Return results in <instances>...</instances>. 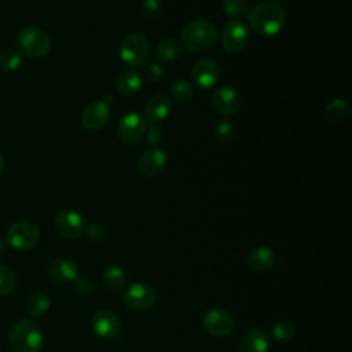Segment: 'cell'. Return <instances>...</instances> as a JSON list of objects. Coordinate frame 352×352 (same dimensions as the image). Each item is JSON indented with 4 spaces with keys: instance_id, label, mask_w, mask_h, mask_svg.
Returning a JSON list of instances; mask_svg holds the SVG:
<instances>
[{
    "instance_id": "obj_1",
    "label": "cell",
    "mask_w": 352,
    "mask_h": 352,
    "mask_svg": "<svg viewBox=\"0 0 352 352\" xmlns=\"http://www.w3.org/2000/svg\"><path fill=\"white\" fill-rule=\"evenodd\" d=\"M286 22V12L275 1H261L249 12L250 28L260 36H272L282 30Z\"/></svg>"
},
{
    "instance_id": "obj_2",
    "label": "cell",
    "mask_w": 352,
    "mask_h": 352,
    "mask_svg": "<svg viewBox=\"0 0 352 352\" xmlns=\"http://www.w3.org/2000/svg\"><path fill=\"white\" fill-rule=\"evenodd\" d=\"M219 38V30L214 23L205 19L188 22L182 30V43L191 52H204L210 50Z\"/></svg>"
},
{
    "instance_id": "obj_3",
    "label": "cell",
    "mask_w": 352,
    "mask_h": 352,
    "mask_svg": "<svg viewBox=\"0 0 352 352\" xmlns=\"http://www.w3.org/2000/svg\"><path fill=\"white\" fill-rule=\"evenodd\" d=\"M10 344L15 352H40L43 348V334L36 322L21 319L15 322L8 334Z\"/></svg>"
},
{
    "instance_id": "obj_4",
    "label": "cell",
    "mask_w": 352,
    "mask_h": 352,
    "mask_svg": "<svg viewBox=\"0 0 352 352\" xmlns=\"http://www.w3.org/2000/svg\"><path fill=\"white\" fill-rule=\"evenodd\" d=\"M16 47L21 55L36 59L45 56L50 52L51 40L44 30L34 26H28L18 33Z\"/></svg>"
},
{
    "instance_id": "obj_5",
    "label": "cell",
    "mask_w": 352,
    "mask_h": 352,
    "mask_svg": "<svg viewBox=\"0 0 352 352\" xmlns=\"http://www.w3.org/2000/svg\"><path fill=\"white\" fill-rule=\"evenodd\" d=\"M150 54V44L144 34L131 33L120 45V56L125 65L131 67H140L146 63Z\"/></svg>"
},
{
    "instance_id": "obj_6",
    "label": "cell",
    "mask_w": 352,
    "mask_h": 352,
    "mask_svg": "<svg viewBox=\"0 0 352 352\" xmlns=\"http://www.w3.org/2000/svg\"><path fill=\"white\" fill-rule=\"evenodd\" d=\"M40 239L38 228L30 221H16L6 232V242L16 250H28L37 245Z\"/></svg>"
},
{
    "instance_id": "obj_7",
    "label": "cell",
    "mask_w": 352,
    "mask_h": 352,
    "mask_svg": "<svg viewBox=\"0 0 352 352\" xmlns=\"http://www.w3.org/2000/svg\"><path fill=\"white\" fill-rule=\"evenodd\" d=\"M124 302L133 311H147L150 309L157 300V292L155 289L143 282L132 283L125 292H124Z\"/></svg>"
},
{
    "instance_id": "obj_8",
    "label": "cell",
    "mask_w": 352,
    "mask_h": 352,
    "mask_svg": "<svg viewBox=\"0 0 352 352\" xmlns=\"http://www.w3.org/2000/svg\"><path fill=\"white\" fill-rule=\"evenodd\" d=\"M249 40V28L241 19L230 21L221 33V45L227 52H241Z\"/></svg>"
},
{
    "instance_id": "obj_9",
    "label": "cell",
    "mask_w": 352,
    "mask_h": 352,
    "mask_svg": "<svg viewBox=\"0 0 352 352\" xmlns=\"http://www.w3.org/2000/svg\"><path fill=\"white\" fill-rule=\"evenodd\" d=\"M55 231L67 239H76L85 232L82 216L74 210H60L54 217Z\"/></svg>"
},
{
    "instance_id": "obj_10",
    "label": "cell",
    "mask_w": 352,
    "mask_h": 352,
    "mask_svg": "<svg viewBox=\"0 0 352 352\" xmlns=\"http://www.w3.org/2000/svg\"><path fill=\"white\" fill-rule=\"evenodd\" d=\"M147 129V121L139 113H126L120 118L118 136L126 144H136Z\"/></svg>"
},
{
    "instance_id": "obj_11",
    "label": "cell",
    "mask_w": 352,
    "mask_h": 352,
    "mask_svg": "<svg viewBox=\"0 0 352 352\" xmlns=\"http://www.w3.org/2000/svg\"><path fill=\"white\" fill-rule=\"evenodd\" d=\"M202 326L208 334L213 337H224L232 331L234 319L227 311L221 308H212L204 315Z\"/></svg>"
},
{
    "instance_id": "obj_12",
    "label": "cell",
    "mask_w": 352,
    "mask_h": 352,
    "mask_svg": "<svg viewBox=\"0 0 352 352\" xmlns=\"http://www.w3.org/2000/svg\"><path fill=\"white\" fill-rule=\"evenodd\" d=\"M110 118V107L102 100L88 103L81 113V124L85 129L96 132L106 126Z\"/></svg>"
},
{
    "instance_id": "obj_13",
    "label": "cell",
    "mask_w": 352,
    "mask_h": 352,
    "mask_svg": "<svg viewBox=\"0 0 352 352\" xmlns=\"http://www.w3.org/2000/svg\"><path fill=\"white\" fill-rule=\"evenodd\" d=\"M92 329L96 336L104 340H113L117 338L120 334V319L118 316L106 308L98 309L92 316Z\"/></svg>"
},
{
    "instance_id": "obj_14",
    "label": "cell",
    "mask_w": 352,
    "mask_h": 352,
    "mask_svg": "<svg viewBox=\"0 0 352 352\" xmlns=\"http://www.w3.org/2000/svg\"><path fill=\"white\" fill-rule=\"evenodd\" d=\"M221 76L220 66L216 60L210 58H202L198 59L191 70V77L194 82H197L201 88H210L213 87Z\"/></svg>"
},
{
    "instance_id": "obj_15",
    "label": "cell",
    "mask_w": 352,
    "mask_h": 352,
    "mask_svg": "<svg viewBox=\"0 0 352 352\" xmlns=\"http://www.w3.org/2000/svg\"><path fill=\"white\" fill-rule=\"evenodd\" d=\"M210 103L219 114L232 116L236 114L241 107V98L234 88L220 87L212 94Z\"/></svg>"
},
{
    "instance_id": "obj_16",
    "label": "cell",
    "mask_w": 352,
    "mask_h": 352,
    "mask_svg": "<svg viewBox=\"0 0 352 352\" xmlns=\"http://www.w3.org/2000/svg\"><path fill=\"white\" fill-rule=\"evenodd\" d=\"M166 160H168V155L161 148H157V147L147 148L140 154L138 160V170L143 176H148V177L155 176L160 172H162V169L166 165Z\"/></svg>"
},
{
    "instance_id": "obj_17",
    "label": "cell",
    "mask_w": 352,
    "mask_h": 352,
    "mask_svg": "<svg viewBox=\"0 0 352 352\" xmlns=\"http://www.w3.org/2000/svg\"><path fill=\"white\" fill-rule=\"evenodd\" d=\"M47 274L50 279L56 283H70L78 278V265L67 258L52 260L47 267Z\"/></svg>"
},
{
    "instance_id": "obj_18",
    "label": "cell",
    "mask_w": 352,
    "mask_h": 352,
    "mask_svg": "<svg viewBox=\"0 0 352 352\" xmlns=\"http://www.w3.org/2000/svg\"><path fill=\"white\" fill-rule=\"evenodd\" d=\"M172 110V104L168 96L165 95H154L151 96L144 107V114H146V121L150 124L158 122L169 116Z\"/></svg>"
},
{
    "instance_id": "obj_19",
    "label": "cell",
    "mask_w": 352,
    "mask_h": 352,
    "mask_svg": "<svg viewBox=\"0 0 352 352\" xmlns=\"http://www.w3.org/2000/svg\"><path fill=\"white\" fill-rule=\"evenodd\" d=\"M270 337L260 329L249 330L239 342L241 352H268Z\"/></svg>"
},
{
    "instance_id": "obj_20",
    "label": "cell",
    "mask_w": 352,
    "mask_h": 352,
    "mask_svg": "<svg viewBox=\"0 0 352 352\" xmlns=\"http://www.w3.org/2000/svg\"><path fill=\"white\" fill-rule=\"evenodd\" d=\"M276 261L275 252L270 246H257L248 256V265L250 270L261 272L274 267Z\"/></svg>"
},
{
    "instance_id": "obj_21",
    "label": "cell",
    "mask_w": 352,
    "mask_h": 352,
    "mask_svg": "<svg viewBox=\"0 0 352 352\" xmlns=\"http://www.w3.org/2000/svg\"><path fill=\"white\" fill-rule=\"evenodd\" d=\"M142 85H143L142 76L133 70H126V72L121 73L116 82L117 91L124 96L136 95L140 91Z\"/></svg>"
},
{
    "instance_id": "obj_22",
    "label": "cell",
    "mask_w": 352,
    "mask_h": 352,
    "mask_svg": "<svg viewBox=\"0 0 352 352\" xmlns=\"http://www.w3.org/2000/svg\"><path fill=\"white\" fill-rule=\"evenodd\" d=\"M126 275L121 267H107L102 274V283L110 292H118L125 286Z\"/></svg>"
},
{
    "instance_id": "obj_23",
    "label": "cell",
    "mask_w": 352,
    "mask_h": 352,
    "mask_svg": "<svg viewBox=\"0 0 352 352\" xmlns=\"http://www.w3.org/2000/svg\"><path fill=\"white\" fill-rule=\"evenodd\" d=\"M324 118L327 122L340 124L348 118L349 106L344 99H333L324 106Z\"/></svg>"
},
{
    "instance_id": "obj_24",
    "label": "cell",
    "mask_w": 352,
    "mask_h": 352,
    "mask_svg": "<svg viewBox=\"0 0 352 352\" xmlns=\"http://www.w3.org/2000/svg\"><path fill=\"white\" fill-rule=\"evenodd\" d=\"M50 307H51L50 296L44 292H33L26 301L28 312L34 318H38L47 314Z\"/></svg>"
},
{
    "instance_id": "obj_25",
    "label": "cell",
    "mask_w": 352,
    "mask_h": 352,
    "mask_svg": "<svg viewBox=\"0 0 352 352\" xmlns=\"http://www.w3.org/2000/svg\"><path fill=\"white\" fill-rule=\"evenodd\" d=\"M155 55L162 62H172L180 55V44L175 38H162L155 47Z\"/></svg>"
},
{
    "instance_id": "obj_26",
    "label": "cell",
    "mask_w": 352,
    "mask_h": 352,
    "mask_svg": "<svg viewBox=\"0 0 352 352\" xmlns=\"http://www.w3.org/2000/svg\"><path fill=\"white\" fill-rule=\"evenodd\" d=\"M22 63V55L18 50H6L0 55V67L7 73H12L19 69Z\"/></svg>"
},
{
    "instance_id": "obj_27",
    "label": "cell",
    "mask_w": 352,
    "mask_h": 352,
    "mask_svg": "<svg viewBox=\"0 0 352 352\" xmlns=\"http://www.w3.org/2000/svg\"><path fill=\"white\" fill-rule=\"evenodd\" d=\"M296 334L294 326L289 320H279L272 326V337L278 342H289Z\"/></svg>"
},
{
    "instance_id": "obj_28",
    "label": "cell",
    "mask_w": 352,
    "mask_h": 352,
    "mask_svg": "<svg viewBox=\"0 0 352 352\" xmlns=\"http://www.w3.org/2000/svg\"><path fill=\"white\" fill-rule=\"evenodd\" d=\"M170 94H172L173 99H176L177 102L184 103V102H187V100H190L192 98L194 88H192V85L188 81L177 80V81H175L172 84Z\"/></svg>"
},
{
    "instance_id": "obj_29",
    "label": "cell",
    "mask_w": 352,
    "mask_h": 352,
    "mask_svg": "<svg viewBox=\"0 0 352 352\" xmlns=\"http://www.w3.org/2000/svg\"><path fill=\"white\" fill-rule=\"evenodd\" d=\"M16 286V278L11 268L0 264V296H6L14 292Z\"/></svg>"
},
{
    "instance_id": "obj_30",
    "label": "cell",
    "mask_w": 352,
    "mask_h": 352,
    "mask_svg": "<svg viewBox=\"0 0 352 352\" xmlns=\"http://www.w3.org/2000/svg\"><path fill=\"white\" fill-rule=\"evenodd\" d=\"M235 135V129L234 125L230 121H220L217 122L216 128H214V138L217 142H220L221 144H228Z\"/></svg>"
},
{
    "instance_id": "obj_31",
    "label": "cell",
    "mask_w": 352,
    "mask_h": 352,
    "mask_svg": "<svg viewBox=\"0 0 352 352\" xmlns=\"http://www.w3.org/2000/svg\"><path fill=\"white\" fill-rule=\"evenodd\" d=\"M221 7L228 16L239 18L245 15V12L248 11V1L246 0H223Z\"/></svg>"
},
{
    "instance_id": "obj_32",
    "label": "cell",
    "mask_w": 352,
    "mask_h": 352,
    "mask_svg": "<svg viewBox=\"0 0 352 352\" xmlns=\"http://www.w3.org/2000/svg\"><path fill=\"white\" fill-rule=\"evenodd\" d=\"M146 136L150 144L157 146L165 140V131L158 122H154V124H150L148 129H146Z\"/></svg>"
},
{
    "instance_id": "obj_33",
    "label": "cell",
    "mask_w": 352,
    "mask_h": 352,
    "mask_svg": "<svg viewBox=\"0 0 352 352\" xmlns=\"http://www.w3.org/2000/svg\"><path fill=\"white\" fill-rule=\"evenodd\" d=\"M74 290L81 297H88L94 293V283L87 278H77L74 280Z\"/></svg>"
},
{
    "instance_id": "obj_34",
    "label": "cell",
    "mask_w": 352,
    "mask_h": 352,
    "mask_svg": "<svg viewBox=\"0 0 352 352\" xmlns=\"http://www.w3.org/2000/svg\"><path fill=\"white\" fill-rule=\"evenodd\" d=\"M161 11V6L158 0H143L142 1V12L147 18H155Z\"/></svg>"
},
{
    "instance_id": "obj_35",
    "label": "cell",
    "mask_w": 352,
    "mask_h": 352,
    "mask_svg": "<svg viewBox=\"0 0 352 352\" xmlns=\"http://www.w3.org/2000/svg\"><path fill=\"white\" fill-rule=\"evenodd\" d=\"M144 76L148 81L154 82V81H158L161 77H162V67L155 63V62H151L146 66V72H144Z\"/></svg>"
},
{
    "instance_id": "obj_36",
    "label": "cell",
    "mask_w": 352,
    "mask_h": 352,
    "mask_svg": "<svg viewBox=\"0 0 352 352\" xmlns=\"http://www.w3.org/2000/svg\"><path fill=\"white\" fill-rule=\"evenodd\" d=\"M87 235L92 241H102L106 236V228L102 224H91L88 228H85Z\"/></svg>"
},
{
    "instance_id": "obj_37",
    "label": "cell",
    "mask_w": 352,
    "mask_h": 352,
    "mask_svg": "<svg viewBox=\"0 0 352 352\" xmlns=\"http://www.w3.org/2000/svg\"><path fill=\"white\" fill-rule=\"evenodd\" d=\"M4 168H6V160H4V157L0 154V173H3Z\"/></svg>"
},
{
    "instance_id": "obj_38",
    "label": "cell",
    "mask_w": 352,
    "mask_h": 352,
    "mask_svg": "<svg viewBox=\"0 0 352 352\" xmlns=\"http://www.w3.org/2000/svg\"><path fill=\"white\" fill-rule=\"evenodd\" d=\"M4 249H6V243L0 239V257H1L3 253H4Z\"/></svg>"
},
{
    "instance_id": "obj_39",
    "label": "cell",
    "mask_w": 352,
    "mask_h": 352,
    "mask_svg": "<svg viewBox=\"0 0 352 352\" xmlns=\"http://www.w3.org/2000/svg\"><path fill=\"white\" fill-rule=\"evenodd\" d=\"M0 352H1V348H0Z\"/></svg>"
}]
</instances>
